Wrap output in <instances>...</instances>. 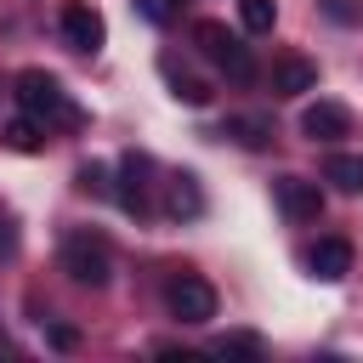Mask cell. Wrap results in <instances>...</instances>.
<instances>
[{
	"label": "cell",
	"mask_w": 363,
	"mask_h": 363,
	"mask_svg": "<svg viewBox=\"0 0 363 363\" xmlns=\"http://www.w3.org/2000/svg\"><path fill=\"white\" fill-rule=\"evenodd\" d=\"M11 250H17V227H11V221H0V255H11Z\"/></svg>",
	"instance_id": "21"
},
{
	"label": "cell",
	"mask_w": 363,
	"mask_h": 363,
	"mask_svg": "<svg viewBox=\"0 0 363 363\" xmlns=\"http://www.w3.org/2000/svg\"><path fill=\"white\" fill-rule=\"evenodd\" d=\"M0 136H6V147H17V153H40V147H45V125H40V119H28V113H23V119H11Z\"/></svg>",
	"instance_id": "14"
},
{
	"label": "cell",
	"mask_w": 363,
	"mask_h": 363,
	"mask_svg": "<svg viewBox=\"0 0 363 363\" xmlns=\"http://www.w3.org/2000/svg\"><path fill=\"white\" fill-rule=\"evenodd\" d=\"M79 187H85V193H113V187H108V170H102V164H85V170H79Z\"/></svg>",
	"instance_id": "19"
},
{
	"label": "cell",
	"mask_w": 363,
	"mask_h": 363,
	"mask_svg": "<svg viewBox=\"0 0 363 363\" xmlns=\"http://www.w3.org/2000/svg\"><path fill=\"white\" fill-rule=\"evenodd\" d=\"M272 193H278V210H284L289 221H318V216H323V193H318V182H306V176H278Z\"/></svg>",
	"instance_id": "6"
},
{
	"label": "cell",
	"mask_w": 363,
	"mask_h": 363,
	"mask_svg": "<svg viewBox=\"0 0 363 363\" xmlns=\"http://www.w3.org/2000/svg\"><path fill=\"white\" fill-rule=\"evenodd\" d=\"M170 85H176V96H182L187 108H204V102H210V85L193 79V74H170Z\"/></svg>",
	"instance_id": "17"
},
{
	"label": "cell",
	"mask_w": 363,
	"mask_h": 363,
	"mask_svg": "<svg viewBox=\"0 0 363 363\" xmlns=\"http://www.w3.org/2000/svg\"><path fill=\"white\" fill-rule=\"evenodd\" d=\"M45 335H51V346H62V352L79 346V329H68V323H45Z\"/></svg>",
	"instance_id": "20"
},
{
	"label": "cell",
	"mask_w": 363,
	"mask_h": 363,
	"mask_svg": "<svg viewBox=\"0 0 363 363\" xmlns=\"http://www.w3.org/2000/svg\"><path fill=\"white\" fill-rule=\"evenodd\" d=\"M182 6H187V0H136V11H142L147 23H170V17H182Z\"/></svg>",
	"instance_id": "18"
},
{
	"label": "cell",
	"mask_w": 363,
	"mask_h": 363,
	"mask_svg": "<svg viewBox=\"0 0 363 363\" xmlns=\"http://www.w3.org/2000/svg\"><path fill=\"white\" fill-rule=\"evenodd\" d=\"M164 210H170V216H199V210H204V193H199V182H193L187 170H182V176H170Z\"/></svg>",
	"instance_id": "12"
},
{
	"label": "cell",
	"mask_w": 363,
	"mask_h": 363,
	"mask_svg": "<svg viewBox=\"0 0 363 363\" xmlns=\"http://www.w3.org/2000/svg\"><path fill=\"white\" fill-rule=\"evenodd\" d=\"M147 170H153V164H147L142 153H125V159H119V187H113V199H119L130 216H147Z\"/></svg>",
	"instance_id": "9"
},
{
	"label": "cell",
	"mask_w": 363,
	"mask_h": 363,
	"mask_svg": "<svg viewBox=\"0 0 363 363\" xmlns=\"http://www.w3.org/2000/svg\"><path fill=\"white\" fill-rule=\"evenodd\" d=\"M306 91H318V62L301 51H284L272 62V96H306Z\"/></svg>",
	"instance_id": "8"
},
{
	"label": "cell",
	"mask_w": 363,
	"mask_h": 363,
	"mask_svg": "<svg viewBox=\"0 0 363 363\" xmlns=\"http://www.w3.org/2000/svg\"><path fill=\"white\" fill-rule=\"evenodd\" d=\"M210 352H216V357H261L267 346H261V335H221Z\"/></svg>",
	"instance_id": "16"
},
{
	"label": "cell",
	"mask_w": 363,
	"mask_h": 363,
	"mask_svg": "<svg viewBox=\"0 0 363 363\" xmlns=\"http://www.w3.org/2000/svg\"><path fill=\"white\" fill-rule=\"evenodd\" d=\"M323 182H335L340 193H363V153H335L323 164Z\"/></svg>",
	"instance_id": "13"
},
{
	"label": "cell",
	"mask_w": 363,
	"mask_h": 363,
	"mask_svg": "<svg viewBox=\"0 0 363 363\" xmlns=\"http://www.w3.org/2000/svg\"><path fill=\"white\" fill-rule=\"evenodd\" d=\"M238 23H244L250 34H272L278 6H272V0H238Z\"/></svg>",
	"instance_id": "15"
},
{
	"label": "cell",
	"mask_w": 363,
	"mask_h": 363,
	"mask_svg": "<svg viewBox=\"0 0 363 363\" xmlns=\"http://www.w3.org/2000/svg\"><path fill=\"white\" fill-rule=\"evenodd\" d=\"M62 272H68L74 284H85V289H102V284L113 278L108 238H96V233H74V238L62 244Z\"/></svg>",
	"instance_id": "3"
},
{
	"label": "cell",
	"mask_w": 363,
	"mask_h": 363,
	"mask_svg": "<svg viewBox=\"0 0 363 363\" xmlns=\"http://www.w3.org/2000/svg\"><path fill=\"white\" fill-rule=\"evenodd\" d=\"M17 108H23L28 119H40L45 130H51V125H85V113L68 102V91H62L51 74H40V68L17 74Z\"/></svg>",
	"instance_id": "1"
},
{
	"label": "cell",
	"mask_w": 363,
	"mask_h": 363,
	"mask_svg": "<svg viewBox=\"0 0 363 363\" xmlns=\"http://www.w3.org/2000/svg\"><path fill=\"white\" fill-rule=\"evenodd\" d=\"M221 136H233L238 147H267L278 130H272V119H267V113H227Z\"/></svg>",
	"instance_id": "11"
},
{
	"label": "cell",
	"mask_w": 363,
	"mask_h": 363,
	"mask_svg": "<svg viewBox=\"0 0 363 363\" xmlns=\"http://www.w3.org/2000/svg\"><path fill=\"white\" fill-rule=\"evenodd\" d=\"M164 301H170V318H176V323H210V318H216V289H210L204 278H193V272L170 278Z\"/></svg>",
	"instance_id": "4"
},
{
	"label": "cell",
	"mask_w": 363,
	"mask_h": 363,
	"mask_svg": "<svg viewBox=\"0 0 363 363\" xmlns=\"http://www.w3.org/2000/svg\"><path fill=\"white\" fill-rule=\"evenodd\" d=\"M301 136H312V142H346V136H352V108L318 96V102L301 113Z\"/></svg>",
	"instance_id": "5"
},
{
	"label": "cell",
	"mask_w": 363,
	"mask_h": 363,
	"mask_svg": "<svg viewBox=\"0 0 363 363\" xmlns=\"http://www.w3.org/2000/svg\"><path fill=\"white\" fill-rule=\"evenodd\" d=\"M57 23H62V40H68L74 51H96V45H102V34H108V28H102V11H96V6H85V0H68Z\"/></svg>",
	"instance_id": "7"
},
{
	"label": "cell",
	"mask_w": 363,
	"mask_h": 363,
	"mask_svg": "<svg viewBox=\"0 0 363 363\" xmlns=\"http://www.w3.org/2000/svg\"><path fill=\"white\" fill-rule=\"evenodd\" d=\"M306 267H312V278L340 284V278L352 272V244H346V238H318V250L306 255Z\"/></svg>",
	"instance_id": "10"
},
{
	"label": "cell",
	"mask_w": 363,
	"mask_h": 363,
	"mask_svg": "<svg viewBox=\"0 0 363 363\" xmlns=\"http://www.w3.org/2000/svg\"><path fill=\"white\" fill-rule=\"evenodd\" d=\"M193 45L233 79V85H250L255 79V57H250V45L227 28V23H216V17H204V23H193Z\"/></svg>",
	"instance_id": "2"
}]
</instances>
